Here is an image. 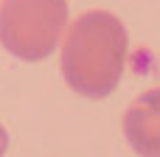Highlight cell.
<instances>
[{"label":"cell","mask_w":160,"mask_h":157,"mask_svg":"<svg viewBox=\"0 0 160 157\" xmlns=\"http://www.w3.org/2000/svg\"><path fill=\"white\" fill-rule=\"evenodd\" d=\"M6 146H8V135H6V129H3V124H0V157L6 155Z\"/></svg>","instance_id":"277c9868"},{"label":"cell","mask_w":160,"mask_h":157,"mask_svg":"<svg viewBox=\"0 0 160 157\" xmlns=\"http://www.w3.org/2000/svg\"><path fill=\"white\" fill-rule=\"evenodd\" d=\"M127 62V31L110 11H87L65 34L62 76L70 90L104 98L118 87Z\"/></svg>","instance_id":"6da1fadb"},{"label":"cell","mask_w":160,"mask_h":157,"mask_svg":"<svg viewBox=\"0 0 160 157\" xmlns=\"http://www.w3.org/2000/svg\"><path fill=\"white\" fill-rule=\"evenodd\" d=\"M65 20V0H0V45L22 62L45 59L59 42Z\"/></svg>","instance_id":"7a4b0ae2"},{"label":"cell","mask_w":160,"mask_h":157,"mask_svg":"<svg viewBox=\"0 0 160 157\" xmlns=\"http://www.w3.org/2000/svg\"><path fill=\"white\" fill-rule=\"evenodd\" d=\"M124 135L141 157H160V87L141 93L127 107Z\"/></svg>","instance_id":"3957f363"}]
</instances>
